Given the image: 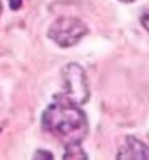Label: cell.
<instances>
[{
    "mask_svg": "<svg viewBox=\"0 0 149 160\" xmlns=\"http://www.w3.org/2000/svg\"><path fill=\"white\" fill-rule=\"evenodd\" d=\"M0 12H2V2H0Z\"/></svg>",
    "mask_w": 149,
    "mask_h": 160,
    "instance_id": "30bf717a",
    "label": "cell"
},
{
    "mask_svg": "<svg viewBox=\"0 0 149 160\" xmlns=\"http://www.w3.org/2000/svg\"><path fill=\"white\" fill-rule=\"evenodd\" d=\"M88 33V27L84 21L79 18H72V16H65V18L56 19L55 23L49 27L47 35L53 42H56L60 48H70L77 44L81 39Z\"/></svg>",
    "mask_w": 149,
    "mask_h": 160,
    "instance_id": "7a4b0ae2",
    "label": "cell"
},
{
    "mask_svg": "<svg viewBox=\"0 0 149 160\" xmlns=\"http://www.w3.org/2000/svg\"><path fill=\"white\" fill-rule=\"evenodd\" d=\"M140 25H142V27L149 32V11L142 12V16H140Z\"/></svg>",
    "mask_w": 149,
    "mask_h": 160,
    "instance_id": "52a82bcc",
    "label": "cell"
},
{
    "mask_svg": "<svg viewBox=\"0 0 149 160\" xmlns=\"http://www.w3.org/2000/svg\"><path fill=\"white\" fill-rule=\"evenodd\" d=\"M33 158H47V160H51L53 158V153L39 150V151H35V153H33Z\"/></svg>",
    "mask_w": 149,
    "mask_h": 160,
    "instance_id": "8992f818",
    "label": "cell"
},
{
    "mask_svg": "<svg viewBox=\"0 0 149 160\" xmlns=\"http://www.w3.org/2000/svg\"><path fill=\"white\" fill-rule=\"evenodd\" d=\"M42 128L61 142H81L88 134L86 114L65 97H56L42 114Z\"/></svg>",
    "mask_w": 149,
    "mask_h": 160,
    "instance_id": "6da1fadb",
    "label": "cell"
},
{
    "mask_svg": "<svg viewBox=\"0 0 149 160\" xmlns=\"http://www.w3.org/2000/svg\"><path fill=\"white\" fill-rule=\"evenodd\" d=\"M63 76V83H65V93L63 97L69 99L74 104H86L89 99V85H88V78L86 72L81 65L77 63H69L63 67L61 71Z\"/></svg>",
    "mask_w": 149,
    "mask_h": 160,
    "instance_id": "3957f363",
    "label": "cell"
},
{
    "mask_svg": "<svg viewBox=\"0 0 149 160\" xmlns=\"http://www.w3.org/2000/svg\"><path fill=\"white\" fill-rule=\"evenodd\" d=\"M119 2H123V4H132V2H135V0H119Z\"/></svg>",
    "mask_w": 149,
    "mask_h": 160,
    "instance_id": "9c48e42d",
    "label": "cell"
},
{
    "mask_svg": "<svg viewBox=\"0 0 149 160\" xmlns=\"http://www.w3.org/2000/svg\"><path fill=\"white\" fill-rule=\"evenodd\" d=\"M118 160H147L149 148L133 136H126L116 153Z\"/></svg>",
    "mask_w": 149,
    "mask_h": 160,
    "instance_id": "277c9868",
    "label": "cell"
},
{
    "mask_svg": "<svg viewBox=\"0 0 149 160\" xmlns=\"http://www.w3.org/2000/svg\"><path fill=\"white\" fill-rule=\"evenodd\" d=\"M63 158L65 160H77V158L86 160L88 155H86V151L79 146V142H70V144H67L65 151H63Z\"/></svg>",
    "mask_w": 149,
    "mask_h": 160,
    "instance_id": "5b68a950",
    "label": "cell"
},
{
    "mask_svg": "<svg viewBox=\"0 0 149 160\" xmlns=\"http://www.w3.org/2000/svg\"><path fill=\"white\" fill-rule=\"evenodd\" d=\"M21 7V0H11V9L12 11H18Z\"/></svg>",
    "mask_w": 149,
    "mask_h": 160,
    "instance_id": "ba28073f",
    "label": "cell"
}]
</instances>
